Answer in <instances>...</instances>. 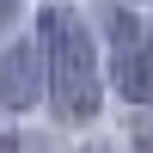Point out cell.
Returning a JSON list of instances; mask_svg holds the SVG:
<instances>
[{
	"label": "cell",
	"instance_id": "cell-4",
	"mask_svg": "<svg viewBox=\"0 0 153 153\" xmlns=\"http://www.w3.org/2000/svg\"><path fill=\"white\" fill-rule=\"evenodd\" d=\"M0 153H12V147H6V141H0Z\"/></svg>",
	"mask_w": 153,
	"mask_h": 153
},
{
	"label": "cell",
	"instance_id": "cell-2",
	"mask_svg": "<svg viewBox=\"0 0 153 153\" xmlns=\"http://www.w3.org/2000/svg\"><path fill=\"white\" fill-rule=\"evenodd\" d=\"M110 74H117V92L129 104L153 98V61H147V43H141V25L129 12H110Z\"/></svg>",
	"mask_w": 153,
	"mask_h": 153
},
{
	"label": "cell",
	"instance_id": "cell-1",
	"mask_svg": "<svg viewBox=\"0 0 153 153\" xmlns=\"http://www.w3.org/2000/svg\"><path fill=\"white\" fill-rule=\"evenodd\" d=\"M43 49H49V92L68 123H86L98 110V55L74 12H43Z\"/></svg>",
	"mask_w": 153,
	"mask_h": 153
},
{
	"label": "cell",
	"instance_id": "cell-3",
	"mask_svg": "<svg viewBox=\"0 0 153 153\" xmlns=\"http://www.w3.org/2000/svg\"><path fill=\"white\" fill-rule=\"evenodd\" d=\"M31 98H37V49L19 43V49H6V61H0V104L25 110Z\"/></svg>",
	"mask_w": 153,
	"mask_h": 153
}]
</instances>
